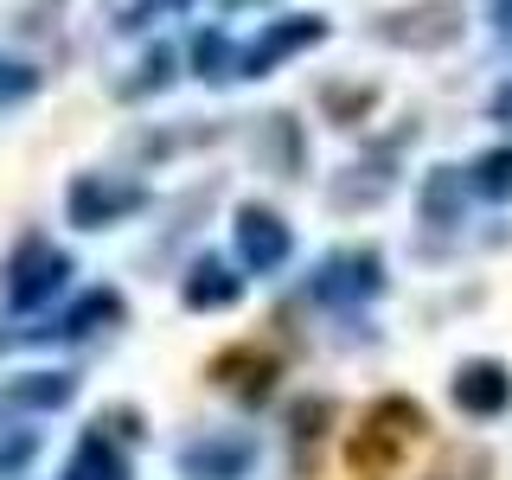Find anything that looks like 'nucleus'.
<instances>
[{
	"mask_svg": "<svg viewBox=\"0 0 512 480\" xmlns=\"http://www.w3.org/2000/svg\"><path fill=\"white\" fill-rule=\"evenodd\" d=\"M423 436H429V416L416 410L410 397H384V404H372V410H365V423L352 429L346 468L365 474V480H391L416 448H423Z\"/></svg>",
	"mask_w": 512,
	"mask_h": 480,
	"instance_id": "f257e3e1",
	"label": "nucleus"
},
{
	"mask_svg": "<svg viewBox=\"0 0 512 480\" xmlns=\"http://www.w3.org/2000/svg\"><path fill=\"white\" fill-rule=\"evenodd\" d=\"M71 250L45 244V237H26L20 250L7 256V276H0V295L13 301V308H39V301H52L64 282H71Z\"/></svg>",
	"mask_w": 512,
	"mask_h": 480,
	"instance_id": "f03ea898",
	"label": "nucleus"
},
{
	"mask_svg": "<svg viewBox=\"0 0 512 480\" xmlns=\"http://www.w3.org/2000/svg\"><path fill=\"white\" fill-rule=\"evenodd\" d=\"M64 205H71V224H84V231H109L116 218H135L141 205H148V186L109 180V173H77L71 192H64Z\"/></svg>",
	"mask_w": 512,
	"mask_h": 480,
	"instance_id": "7ed1b4c3",
	"label": "nucleus"
},
{
	"mask_svg": "<svg viewBox=\"0 0 512 480\" xmlns=\"http://www.w3.org/2000/svg\"><path fill=\"white\" fill-rule=\"evenodd\" d=\"M384 288V263L372 250H340L327 256V263L314 269V295L327 301V308H352V301H372Z\"/></svg>",
	"mask_w": 512,
	"mask_h": 480,
	"instance_id": "20e7f679",
	"label": "nucleus"
},
{
	"mask_svg": "<svg viewBox=\"0 0 512 480\" xmlns=\"http://www.w3.org/2000/svg\"><path fill=\"white\" fill-rule=\"evenodd\" d=\"M212 378L231 397H244V404H263V397L276 391V378H282V359L269 346H224L212 359Z\"/></svg>",
	"mask_w": 512,
	"mask_h": 480,
	"instance_id": "39448f33",
	"label": "nucleus"
},
{
	"mask_svg": "<svg viewBox=\"0 0 512 480\" xmlns=\"http://www.w3.org/2000/svg\"><path fill=\"white\" fill-rule=\"evenodd\" d=\"M320 39H327V20H282V26L256 32L250 52H237V77H269L282 58L308 52V45H320Z\"/></svg>",
	"mask_w": 512,
	"mask_h": 480,
	"instance_id": "423d86ee",
	"label": "nucleus"
},
{
	"mask_svg": "<svg viewBox=\"0 0 512 480\" xmlns=\"http://www.w3.org/2000/svg\"><path fill=\"white\" fill-rule=\"evenodd\" d=\"M378 39H391V45H423V52H436V45L461 39V13L448 7V0H423V7H404V13H391V20H378Z\"/></svg>",
	"mask_w": 512,
	"mask_h": 480,
	"instance_id": "0eeeda50",
	"label": "nucleus"
},
{
	"mask_svg": "<svg viewBox=\"0 0 512 480\" xmlns=\"http://www.w3.org/2000/svg\"><path fill=\"white\" fill-rule=\"evenodd\" d=\"M288 250H295V237L269 205H237V256L250 269H282Z\"/></svg>",
	"mask_w": 512,
	"mask_h": 480,
	"instance_id": "6e6552de",
	"label": "nucleus"
},
{
	"mask_svg": "<svg viewBox=\"0 0 512 480\" xmlns=\"http://www.w3.org/2000/svg\"><path fill=\"white\" fill-rule=\"evenodd\" d=\"M250 461H256L250 436H199V442H186L180 474L186 480H244Z\"/></svg>",
	"mask_w": 512,
	"mask_h": 480,
	"instance_id": "1a4fd4ad",
	"label": "nucleus"
},
{
	"mask_svg": "<svg viewBox=\"0 0 512 480\" xmlns=\"http://www.w3.org/2000/svg\"><path fill=\"white\" fill-rule=\"evenodd\" d=\"M455 404L468 410V416H500L512 404V378H506V365H493V359H468L455 372Z\"/></svg>",
	"mask_w": 512,
	"mask_h": 480,
	"instance_id": "9d476101",
	"label": "nucleus"
},
{
	"mask_svg": "<svg viewBox=\"0 0 512 480\" xmlns=\"http://www.w3.org/2000/svg\"><path fill=\"white\" fill-rule=\"evenodd\" d=\"M122 320V295H109V288H96L84 295L71 314H58L52 327H32V333H13V340H90L96 327H116Z\"/></svg>",
	"mask_w": 512,
	"mask_h": 480,
	"instance_id": "9b49d317",
	"label": "nucleus"
},
{
	"mask_svg": "<svg viewBox=\"0 0 512 480\" xmlns=\"http://www.w3.org/2000/svg\"><path fill=\"white\" fill-rule=\"evenodd\" d=\"M77 397V378L64 372H20L0 384V410H64Z\"/></svg>",
	"mask_w": 512,
	"mask_h": 480,
	"instance_id": "f8f14e48",
	"label": "nucleus"
},
{
	"mask_svg": "<svg viewBox=\"0 0 512 480\" xmlns=\"http://www.w3.org/2000/svg\"><path fill=\"white\" fill-rule=\"evenodd\" d=\"M237 295H244V282H237L231 269L218 263V256H205V263L186 276V308H199V314H205V308H231Z\"/></svg>",
	"mask_w": 512,
	"mask_h": 480,
	"instance_id": "ddd939ff",
	"label": "nucleus"
},
{
	"mask_svg": "<svg viewBox=\"0 0 512 480\" xmlns=\"http://www.w3.org/2000/svg\"><path fill=\"white\" fill-rule=\"evenodd\" d=\"M64 480H128V461L116 455V442L103 436V429H90L84 442H77L71 468H64Z\"/></svg>",
	"mask_w": 512,
	"mask_h": 480,
	"instance_id": "4468645a",
	"label": "nucleus"
},
{
	"mask_svg": "<svg viewBox=\"0 0 512 480\" xmlns=\"http://www.w3.org/2000/svg\"><path fill=\"white\" fill-rule=\"evenodd\" d=\"M327 416H333L327 397H301L295 416H288V436H295V468H301V474L314 468V442L327 436Z\"/></svg>",
	"mask_w": 512,
	"mask_h": 480,
	"instance_id": "2eb2a0df",
	"label": "nucleus"
},
{
	"mask_svg": "<svg viewBox=\"0 0 512 480\" xmlns=\"http://www.w3.org/2000/svg\"><path fill=\"white\" fill-rule=\"evenodd\" d=\"M461 192H468V180H461L455 167H436L423 180V218L429 224H455L461 218Z\"/></svg>",
	"mask_w": 512,
	"mask_h": 480,
	"instance_id": "dca6fc26",
	"label": "nucleus"
},
{
	"mask_svg": "<svg viewBox=\"0 0 512 480\" xmlns=\"http://www.w3.org/2000/svg\"><path fill=\"white\" fill-rule=\"evenodd\" d=\"M192 71H199L205 84H218V77H237V45L224 39V32H199V39H192Z\"/></svg>",
	"mask_w": 512,
	"mask_h": 480,
	"instance_id": "f3484780",
	"label": "nucleus"
},
{
	"mask_svg": "<svg viewBox=\"0 0 512 480\" xmlns=\"http://www.w3.org/2000/svg\"><path fill=\"white\" fill-rule=\"evenodd\" d=\"M468 186L480 192V199H512V148L480 154V160H474V173H468Z\"/></svg>",
	"mask_w": 512,
	"mask_h": 480,
	"instance_id": "a211bd4d",
	"label": "nucleus"
},
{
	"mask_svg": "<svg viewBox=\"0 0 512 480\" xmlns=\"http://www.w3.org/2000/svg\"><path fill=\"white\" fill-rule=\"evenodd\" d=\"M32 90H39V71H32V64L0 58V109H7V103H26Z\"/></svg>",
	"mask_w": 512,
	"mask_h": 480,
	"instance_id": "6ab92c4d",
	"label": "nucleus"
},
{
	"mask_svg": "<svg viewBox=\"0 0 512 480\" xmlns=\"http://www.w3.org/2000/svg\"><path fill=\"white\" fill-rule=\"evenodd\" d=\"M160 77H173V52H167V45H154V52H148V64H141V77H128V84H122V96H141V90H154Z\"/></svg>",
	"mask_w": 512,
	"mask_h": 480,
	"instance_id": "aec40b11",
	"label": "nucleus"
},
{
	"mask_svg": "<svg viewBox=\"0 0 512 480\" xmlns=\"http://www.w3.org/2000/svg\"><path fill=\"white\" fill-rule=\"evenodd\" d=\"M480 474H487V455H474V448H455L436 468V480H480Z\"/></svg>",
	"mask_w": 512,
	"mask_h": 480,
	"instance_id": "412c9836",
	"label": "nucleus"
},
{
	"mask_svg": "<svg viewBox=\"0 0 512 480\" xmlns=\"http://www.w3.org/2000/svg\"><path fill=\"white\" fill-rule=\"evenodd\" d=\"M32 436H13V442H0V468H20V461H32Z\"/></svg>",
	"mask_w": 512,
	"mask_h": 480,
	"instance_id": "4be33fe9",
	"label": "nucleus"
},
{
	"mask_svg": "<svg viewBox=\"0 0 512 480\" xmlns=\"http://www.w3.org/2000/svg\"><path fill=\"white\" fill-rule=\"evenodd\" d=\"M493 122H506V128H512V84L493 96Z\"/></svg>",
	"mask_w": 512,
	"mask_h": 480,
	"instance_id": "5701e85b",
	"label": "nucleus"
},
{
	"mask_svg": "<svg viewBox=\"0 0 512 480\" xmlns=\"http://www.w3.org/2000/svg\"><path fill=\"white\" fill-rule=\"evenodd\" d=\"M493 20H500V26L512 32V0H500V13H493Z\"/></svg>",
	"mask_w": 512,
	"mask_h": 480,
	"instance_id": "b1692460",
	"label": "nucleus"
},
{
	"mask_svg": "<svg viewBox=\"0 0 512 480\" xmlns=\"http://www.w3.org/2000/svg\"><path fill=\"white\" fill-rule=\"evenodd\" d=\"M224 7H250V0H224Z\"/></svg>",
	"mask_w": 512,
	"mask_h": 480,
	"instance_id": "393cba45",
	"label": "nucleus"
},
{
	"mask_svg": "<svg viewBox=\"0 0 512 480\" xmlns=\"http://www.w3.org/2000/svg\"><path fill=\"white\" fill-rule=\"evenodd\" d=\"M173 7H186V0H173Z\"/></svg>",
	"mask_w": 512,
	"mask_h": 480,
	"instance_id": "a878e982",
	"label": "nucleus"
}]
</instances>
